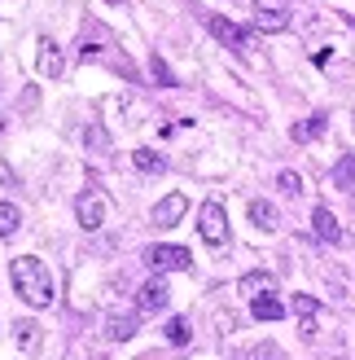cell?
<instances>
[{"mask_svg": "<svg viewBox=\"0 0 355 360\" xmlns=\"http://www.w3.org/2000/svg\"><path fill=\"white\" fill-rule=\"evenodd\" d=\"M83 146H88V150H97V154H110V150H114L101 123H88V132H83Z\"/></svg>", "mask_w": 355, "mask_h": 360, "instance_id": "obj_21", "label": "cell"}, {"mask_svg": "<svg viewBox=\"0 0 355 360\" xmlns=\"http://www.w3.org/2000/svg\"><path fill=\"white\" fill-rule=\"evenodd\" d=\"M333 185L347 189V193H355V154H342L338 163H333Z\"/></svg>", "mask_w": 355, "mask_h": 360, "instance_id": "obj_18", "label": "cell"}, {"mask_svg": "<svg viewBox=\"0 0 355 360\" xmlns=\"http://www.w3.org/2000/svg\"><path fill=\"white\" fill-rule=\"evenodd\" d=\"M321 132H325V115H312L307 123H294V128H290L294 141H316Z\"/></svg>", "mask_w": 355, "mask_h": 360, "instance_id": "obj_20", "label": "cell"}, {"mask_svg": "<svg viewBox=\"0 0 355 360\" xmlns=\"http://www.w3.org/2000/svg\"><path fill=\"white\" fill-rule=\"evenodd\" d=\"M171 303V290H167V281L163 277H149L145 285H140V299H136V308L145 312V316H158Z\"/></svg>", "mask_w": 355, "mask_h": 360, "instance_id": "obj_8", "label": "cell"}, {"mask_svg": "<svg viewBox=\"0 0 355 360\" xmlns=\"http://www.w3.org/2000/svg\"><path fill=\"white\" fill-rule=\"evenodd\" d=\"M312 233H316L325 246H342V224H338V215H333L329 207H316V211H312Z\"/></svg>", "mask_w": 355, "mask_h": 360, "instance_id": "obj_9", "label": "cell"}, {"mask_svg": "<svg viewBox=\"0 0 355 360\" xmlns=\"http://www.w3.org/2000/svg\"><path fill=\"white\" fill-rule=\"evenodd\" d=\"M250 224L263 229V233H272V229L281 224V211H276L272 202H263V198H255V202H250Z\"/></svg>", "mask_w": 355, "mask_h": 360, "instance_id": "obj_14", "label": "cell"}, {"mask_svg": "<svg viewBox=\"0 0 355 360\" xmlns=\"http://www.w3.org/2000/svg\"><path fill=\"white\" fill-rule=\"evenodd\" d=\"M149 75L158 79V88H175V75H171V66H167L163 58H158V53L149 58Z\"/></svg>", "mask_w": 355, "mask_h": 360, "instance_id": "obj_23", "label": "cell"}, {"mask_svg": "<svg viewBox=\"0 0 355 360\" xmlns=\"http://www.w3.org/2000/svg\"><path fill=\"white\" fill-rule=\"evenodd\" d=\"M255 27L259 31H286L290 27V0H255Z\"/></svg>", "mask_w": 355, "mask_h": 360, "instance_id": "obj_6", "label": "cell"}, {"mask_svg": "<svg viewBox=\"0 0 355 360\" xmlns=\"http://www.w3.org/2000/svg\"><path fill=\"white\" fill-rule=\"evenodd\" d=\"M13 338H18V347H22V352H35V347H40V326H35V321H18Z\"/></svg>", "mask_w": 355, "mask_h": 360, "instance_id": "obj_19", "label": "cell"}, {"mask_svg": "<svg viewBox=\"0 0 355 360\" xmlns=\"http://www.w3.org/2000/svg\"><path fill=\"white\" fill-rule=\"evenodd\" d=\"M250 312H255V321H281L286 316V303L276 295H259V299H250Z\"/></svg>", "mask_w": 355, "mask_h": 360, "instance_id": "obj_15", "label": "cell"}, {"mask_svg": "<svg viewBox=\"0 0 355 360\" xmlns=\"http://www.w3.org/2000/svg\"><path fill=\"white\" fill-rule=\"evenodd\" d=\"M79 58L83 62H105L110 70H119L128 84H140V70L132 66V58L119 49V40L101 22H83V49H79Z\"/></svg>", "mask_w": 355, "mask_h": 360, "instance_id": "obj_2", "label": "cell"}, {"mask_svg": "<svg viewBox=\"0 0 355 360\" xmlns=\"http://www.w3.org/2000/svg\"><path fill=\"white\" fill-rule=\"evenodd\" d=\"M202 22L210 27V35H215V40L224 44V49H233L237 58H250L255 53V35L250 31H241L233 18H220V13H202Z\"/></svg>", "mask_w": 355, "mask_h": 360, "instance_id": "obj_3", "label": "cell"}, {"mask_svg": "<svg viewBox=\"0 0 355 360\" xmlns=\"http://www.w3.org/2000/svg\"><path fill=\"white\" fill-rule=\"evenodd\" d=\"M18 224H22V215H18L13 202H0V238H13Z\"/></svg>", "mask_w": 355, "mask_h": 360, "instance_id": "obj_22", "label": "cell"}, {"mask_svg": "<svg viewBox=\"0 0 355 360\" xmlns=\"http://www.w3.org/2000/svg\"><path fill=\"white\" fill-rule=\"evenodd\" d=\"M105 5H123V0H105Z\"/></svg>", "mask_w": 355, "mask_h": 360, "instance_id": "obj_26", "label": "cell"}, {"mask_svg": "<svg viewBox=\"0 0 355 360\" xmlns=\"http://www.w3.org/2000/svg\"><path fill=\"white\" fill-rule=\"evenodd\" d=\"M185 211H189V198L185 193H167V198H158V207H154V224L171 229V224H180Z\"/></svg>", "mask_w": 355, "mask_h": 360, "instance_id": "obj_10", "label": "cell"}, {"mask_svg": "<svg viewBox=\"0 0 355 360\" xmlns=\"http://www.w3.org/2000/svg\"><path fill=\"white\" fill-rule=\"evenodd\" d=\"M9 281H13V290L18 299L27 303V308H48L53 303V273H48V264L40 255H18L9 264Z\"/></svg>", "mask_w": 355, "mask_h": 360, "instance_id": "obj_1", "label": "cell"}, {"mask_svg": "<svg viewBox=\"0 0 355 360\" xmlns=\"http://www.w3.org/2000/svg\"><path fill=\"white\" fill-rule=\"evenodd\" d=\"M237 290H241L246 299H259V295H276V281H272L268 273H246V277L237 281Z\"/></svg>", "mask_w": 355, "mask_h": 360, "instance_id": "obj_13", "label": "cell"}, {"mask_svg": "<svg viewBox=\"0 0 355 360\" xmlns=\"http://www.w3.org/2000/svg\"><path fill=\"white\" fill-rule=\"evenodd\" d=\"M276 185H281V193L298 198V193H303V176H298V172H281V176H276Z\"/></svg>", "mask_w": 355, "mask_h": 360, "instance_id": "obj_25", "label": "cell"}, {"mask_svg": "<svg viewBox=\"0 0 355 360\" xmlns=\"http://www.w3.org/2000/svg\"><path fill=\"white\" fill-rule=\"evenodd\" d=\"M132 163H136V172H145V176H158L167 167V158L158 154V150H149V146H140V150H132Z\"/></svg>", "mask_w": 355, "mask_h": 360, "instance_id": "obj_16", "label": "cell"}, {"mask_svg": "<svg viewBox=\"0 0 355 360\" xmlns=\"http://www.w3.org/2000/svg\"><path fill=\"white\" fill-rule=\"evenodd\" d=\"M145 264L163 277V273H185V268L193 264V255H189L185 246H149L145 250Z\"/></svg>", "mask_w": 355, "mask_h": 360, "instance_id": "obj_5", "label": "cell"}, {"mask_svg": "<svg viewBox=\"0 0 355 360\" xmlns=\"http://www.w3.org/2000/svg\"><path fill=\"white\" fill-rule=\"evenodd\" d=\"M114 338V343H128V338L136 334V312H114L110 316V330H105Z\"/></svg>", "mask_w": 355, "mask_h": 360, "instance_id": "obj_17", "label": "cell"}, {"mask_svg": "<svg viewBox=\"0 0 355 360\" xmlns=\"http://www.w3.org/2000/svg\"><path fill=\"white\" fill-rule=\"evenodd\" d=\"M198 233H202L206 246H228V211L215 202V198L202 202V211H198Z\"/></svg>", "mask_w": 355, "mask_h": 360, "instance_id": "obj_4", "label": "cell"}, {"mask_svg": "<svg viewBox=\"0 0 355 360\" xmlns=\"http://www.w3.org/2000/svg\"><path fill=\"white\" fill-rule=\"evenodd\" d=\"M316 312H321V303H316L312 295H294V316H298V330H303L307 338L316 334Z\"/></svg>", "mask_w": 355, "mask_h": 360, "instance_id": "obj_12", "label": "cell"}, {"mask_svg": "<svg viewBox=\"0 0 355 360\" xmlns=\"http://www.w3.org/2000/svg\"><path fill=\"white\" fill-rule=\"evenodd\" d=\"M66 70V62H62V49H58V40H48V35H40V75L44 79H58Z\"/></svg>", "mask_w": 355, "mask_h": 360, "instance_id": "obj_11", "label": "cell"}, {"mask_svg": "<svg viewBox=\"0 0 355 360\" xmlns=\"http://www.w3.org/2000/svg\"><path fill=\"white\" fill-rule=\"evenodd\" d=\"M167 343H175V347L189 343V321H185V316H171V321H167Z\"/></svg>", "mask_w": 355, "mask_h": 360, "instance_id": "obj_24", "label": "cell"}, {"mask_svg": "<svg viewBox=\"0 0 355 360\" xmlns=\"http://www.w3.org/2000/svg\"><path fill=\"white\" fill-rule=\"evenodd\" d=\"M75 215H79V229L97 233V229L105 224V198H101L97 189H83V193L75 198Z\"/></svg>", "mask_w": 355, "mask_h": 360, "instance_id": "obj_7", "label": "cell"}]
</instances>
